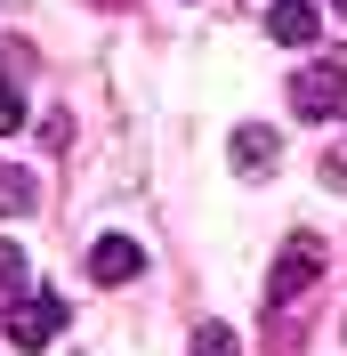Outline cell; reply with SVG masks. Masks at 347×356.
<instances>
[{"mask_svg":"<svg viewBox=\"0 0 347 356\" xmlns=\"http://www.w3.org/2000/svg\"><path fill=\"white\" fill-rule=\"evenodd\" d=\"M17 300H24V251H17V243H0V316L17 308Z\"/></svg>","mask_w":347,"mask_h":356,"instance_id":"ba28073f","label":"cell"},{"mask_svg":"<svg viewBox=\"0 0 347 356\" xmlns=\"http://www.w3.org/2000/svg\"><path fill=\"white\" fill-rule=\"evenodd\" d=\"M339 106H347V65H339V57H331V65H299V81H291V113L331 122Z\"/></svg>","mask_w":347,"mask_h":356,"instance_id":"3957f363","label":"cell"},{"mask_svg":"<svg viewBox=\"0 0 347 356\" xmlns=\"http://www.w3.org/2000/svg\"><path fill=\"white\" fill-rule=\"evenodd\" d=\"M130 275H146V243L137 235H97L89 243V284H130Z\"/></svg>","mask_w":347,"mask_h":356,"instance_id":"277c9868","label":"cell"},{"mask_svg":"<svg viewBox=\"0 0 347 356\" xmlns=\"http://www.w3.org/2000/svg\"><path fill=\"white\" fill-rule=\"evenodd\" d=\"M275 154H282V146H275V130H259V122H242V130H235V170H242V178L275 170Z\"/></svg>","mask_w":347,"mask_h":356,"instance_id":"8992f818","label":"cell"},{"mask_svg":"<svg viewBox=\"0 0 347 356\" xmlns=\"http://www.w3.org/2000/svg\"><path fill=\"white\" fill-rule=\"evenodd\" d=\"M194 356H242V340L226 324H194Z\"/></svg>","mask_w":347,"mask_h":356,"instance_id":"9c48e42d","label":"cell"},{"mask_svg":"<svg viewBox=\"0 0 347 356\" xmlns=\"http://www.w3.org/2000/svg\"><path fill=\"white\" fill-rule=\"evenodd\" d=\"M41 202V186H33V170H0V219H24Z\"/></svg>","mask_w":347,"mask_h":356,"instance_id":"52a82bcc","label":"cell"},{"mask_svg":"<svg viewBox=\"0 0 347 356\" xmlns=\"http://www.w3.org/2000/svg\"><path fill=\"white\" fill-rule=\"evenodd\" d=\"M323 186H339V195H347V138H331V146H323Z\"/></svg>","mask_w":347,"mask_h":356,"instance_id":"8fae6325","label":"cell"},{"mask_svg":"<svg viewBox=\"0 0 347 356\" xmlns=\"http://www.w3.org/2000/svg\"><path fill=\"white\" fill-rule=\"evenodd\" d=\"M323 267H331V251L315 243V235H291V243H282V259H275V275H266V308H291V300H299Z\"/></svg>","mask_w":347,"mask_h":356,"instance_id":"7a4b0ae2","label":"cell"},{"mask_svg":"<svg viewBox=\"0 0 347 356\" xmlns=\"http://www.w3.org/2000/svg\"><path fill=\"white\" fill-rule=\"evenodd\" d=\"M266 33H275L282 49H315L323 17H315V0H266Z\"/></svg>","mask_w":347,"mask_h":356,"instance_id":"5b68a950","label":"cell"},{"mask_svg":"<svg viewBox=\"0 0 347 356\" xmlns=\"http://www.w3.org/2000/svg\"><path fill=\"white\" fill-rule=\"evenodd\" d=\"M65 300H57V291H24V300H17V308H8V348H24V356H41L49 348V340H57V332H65Z\"/></svg>","mask_w":347,"mask_h":356,"instance_id":"6da1fadb","label":"cell"},{"mask_svg":"<svg viewBox=\"0 0 347 356\" xmlns=\"http://www.w3.org/2000/svg\"><path fill=\"white\" fill-rule=\"evenodd\" d=\"M17 130H24V89L0 81V138H17Z\"/></svg>","mask_w":347,"mask_h":356,"instance_id":"30bf717a","label":"cell"},{"mask_svg":"<svg viewBox=\"0 0 347 356\" xmlns=\"http://www.w3.org/2000/svg\"><path fill=\"white\" fill-rule=\"evenodd\" d=\"M339 17H347V0H339Z\"/></svg>","mask_w":347,"mask_h":356,"instance_id":"7c38bea8","label":"cell"}]
</instances>
